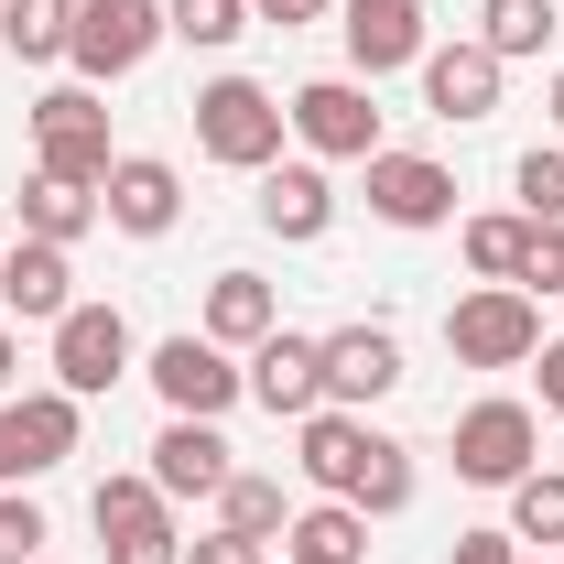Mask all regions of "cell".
I'll list each match as a JSON object with an SVG mask.
<instances>
[{"label":"cell","instance_id":"obj_30","mask_svg":"<svg viewBox=\"0 0 564 564\" xmlns=\"http://www.w3.org/2000/svg\"><path fill=\"white\" fill-rule=\"evenodd\" d=\"M510 185H521V217L532 228H564V152H521Z\"/></svg>","mask_w":564,"mask_h":564},{"label":"cell","instance_id":"obj_5","mask_svg":"<svg viewBox=\"0 0 564 564\" xmlns=\"http://www.w3.org/2000/svg\"><path fill=\"white\" fill-rule=\"evenodd\" d=\"M87 521H98L109 564H185V532H174V499L152 489V478H98Z\"/></svg>","mask_w":564,"mask_h":564},{"label":"cell","instance_id":"obj_24","mask_svg":"<svg viewBox=\"0 0 564 564\" xmlns=\"http://www.w3.org/2000/svg\"><path fill=\"white\" fill-rule=\"evenodd\" d=\"M87 228H98V196H87V185H55V174L22 185V239H55V250H66Z\"/></svg>","mask_w":564,"mask_h":564},{"label":"cell","instance_id":"obj_25","mask_svg":"<svg viewBox=\"0 0 564 564\" xmlns=\"http://www.w3.org/2000/svg\"><path fill=\"white\" fill-rule=\"evenodd\" d=\"M11 413H22V445H33V478L76 456V391H22Z\"/></svg>","mask_w":564,"mask_h":564},{"label":"cell","instance_id":"obj_18","mask_svg":"<svg viewBox=\"0 0 564 564\" xmlns=\"http://www.w3.org/2000/svg\"><path fill=\"white\" fill-rule=\"evenodd\" d=\"M0 304H11V315H33V326H55V315L76 304L66 250H55V239H11V250H0Z\"/></svg>","mask_w":564,"mask_h":564},{"label":"cell","instance_id":"obj_14","mask_svg":"<svg viewBox=\"0 0 564 564\" xmlns=\"http://www.w3.org/2000/svg\"><path fill=\"white\" fill-rule=\"evenodd\" d=\"M98 217H109V228H131V239H163V228L185 217V185H174V163H152V152H120V163H109V185H98Z\"/></svg>","mask_w":564,"mask_h":564},{"label":"cell","instance_id":"obj_23","mask_svg":"<svg viewBox=\"0 0 564 564\" xmlns=\"http://www.w3.org/2000/svg\"><path fill=\"white\" fill-rule=\"evenodd\" d=\"M532 217H467V272L478 282H532Z\"/></svg>","mask_w":564,"mask_h":564},{"label":"cell","instance_id":"obj_27","mask_svg":"<svg viewBox=\"0 0 564 564\" xmlns=\"http://www.w3.org/2000/svg\"><path fill=\"white\" fill-rule=\"evenodd\" d=\"M163 33H174V44H196V55H217V44H239V33H250V0H163Z\"/></svg>","mask_w":564,"mask_h":564},{"label":"cell","instance_id":"obj_40","mask_svg":"<svg viewBox=\"0 0 564 564\" xmlns=\"http://www.w3.org/2000/svg\"><path fill=\"white\" fill-rule=\"evenodd\" d=\"M33 564H44V554H33Z\"/></svg>","mask_w":564,"mask_h":564},{"label":"cell","instance_id":"obj_29","mask_svg":"<svg viewBox=\"0 0 564 564\" xmlns=\"http://www.w3.org/2000/svg\"><path fill=\"white\" fill-rule=\"evenodd\" d=\"M510 543H564V478L554 467H532L510 489Z\"/></svg>","mask_w":564,"mask_h":564},{"label":"cell","instance_id":"obj_10","mask_svg":"<svg viewBox=\"0 0 564 564\" xmlns=\"http://www.w3.org/2000/svg\"><path fill=\"white\" fill-rule=\"evenodd\" d=\"M250 402L272 423H304V413H326V337H293V326H272L261 348H250Z\"/></svg>","mask_w":564,"mask_h":564},{"label":"cell","instance_id":"obj_17","mask_svg":"<svg viewBox=\"0 0 564 564\" xmlns=\"http://www.w3.org/2000/svg\"><path fill=\"white\" fill-rule=\"evenodd\" d=\"M391 380H402V337H391V326H337V337H326V402H337V413L380 402Z\"/></svg>","mask_w":564,"mask_h":564},{"label":"cell","instance_id":"obj_8","mask_svg":"<svg viewBox=\"0 0 564 564\" xmlns=\"http://www.w3.org/2000/svg\"><path fill=\"white\" fill-rule=\"evenodd\" d=\"M109 380H131V315L120 304H66L55 315V391L98 402Z\"/></svg>","mask_w":564,"mask_h":564},{"label":"cell","instance_id":"obj_28","mask_svg":"<svg viewBox=\"0 0 564 564\" xmlns=\"http://www.w3.org/2000/svg\"><path fill=\"white\" fill-rule=\"evenodd\" d=\"M217 521H228V532H261V543H272V532L293 521V510H282V489H272V478L228 467V489H217Z\"/></svg>","mask_w":564,"mask_h":564},{"label":"cell","instance_id":"obj_19","mask_svg":"<svg viewBox=\"0 0 564 564\" xmlns=\"http://www.w3.org/2000/svg\"><path fill=\"white\" fill-rule=\"evenodd\" d=\"M261 228L272 239H326L337 228V185L315 163H261Z\"/></svg>","mask_w":564,"mask_h":564},{"label":"cell","instance_id":"obj_13","mask_svg":"<svg viewBox=\"0 0 564 564\" xmlns=\"http://www.w3.org/2000/svg\"><path fill=\"white\" fill-rule=\"evenodd\" d=\"M163 499H217L228 489V434L217 423H196V413H174L163 434H152V467H141Z\"/></svg>","mask_w":564,"mask_h":564},{"label":"cell","instance_id":"obj_33","mask_svg":"<svg viewBox=\"0 0 564 564\" xmlns=\"http://www.w3.org/2000/svg\"><path fill=\"white\" fill-rule=\"evenodd\" d=\"M22 478H33V445H22V413L0 402V489H22Z\"/></svg>","mask_w":564,"mask_h":564},{"label":"cell","instance_id":"obj_11","mask_svg":"<svg viewBox=\"0 0 564 564\" xmlns=\"http://www.w3.org/2000/svg\"><path fill=\"white\" fill-rule=\"evenodd\" d=\"M293 131H304V152H326V163H369L380 152V109H369L358 76H315V87H293Z\"/></svg>","mask_w":564,"mask_h":564},{"label":"cell","instance_id":"obj_4","mask_svg":"<svg viewBox=\"0 0 564 564\" xmlns=\"http://www.w3.org/2000/svg\"><path fill=\"white\" fill-rule=\"evenodd\" d=\"M445 348H456V369H521V358L543 348V315H532L521 282H489V293H467L445 315Z\"/></svg>","mask_w":564,"mask_h":564},{"label":"cell","instance_id":"obj_3","mask_svg":"<svg viewBox=\"0 0 564 564\" xmlns=\"http://www.w3.org/2000/svg\"><path fill=\"white\" fill-rule=\"evenodd\" d=\"M109 109H98V87H55V98H33V174H55V185H109Z\"/></svg>","mask_w":564,"mask_h":564},{"label":"cell","instance_id":"obj_9","mask_svg":"<svg viewBox=\"0 0 564 564\" xmlns=\"http://www.w3.org/2000/svg\"><path fill=\"white\" fill-rule=\"evenodd\" d=\"M141 380L163 391V413H196V423H217V413H228V402H239V391H250V380L228 369V348H217L207 326H196V337H163Z\"/></svg>","mask_w":564,"mask_h":564},{"label":"cell","instance_id":"obj_16","mask_svg":"<svg viewBox=\"0 0 564 564\" xmlns=\"http://www.w3.org/2000/svg\"><path fill=\"white\" fill-rule=\"evenodd\" d=\"M423 109H434V120H489L499 109V55L478 44V33L423 55Z\"/></svg>","mask_w":564,"mask_h":564},{"label":"cell","instance_id":"obj_39","mask_svg":"<svg viewBox=\"0 0 564 564\" xmlns=\"http://www.w3.org/2000/svg\"><path fill=\"white\" fill-rule=\"evenodd\" d=\"M554 120H564V66H554Z\"/></svg>","mask_w":564,"mask_h":564},{"label":"cell","instance_id":"obj_34","mask_svg":"<svg viewBox=\"0 0 564 564\" xmlns=\"http://www.w3.org/2000/svg\"><path fill=\"white\" fill-rule=\"evenodd\" d=\"M532 380H543V413L564 423V337H543V348H532Z\"/></svg>","mask_w":564,"mask_h":564},{"label":"cell","instance_id":"obj_20","mask_svg":"<svg viewBox=\"0 0 564 564\" xmlns=\"http://www.w3.org/2000/svg\"><path fill=\"white\" fill-rule=\"evenodd\" d=\"M272 326H282V304H272L261 272H217L207 282V337H217V348H261Z\"/></svg>","mask_w":564,"mask_h":564},{"label":"cell","instance_id":"obj_26","mask_svg":"<svg viewBox=\"0 0 564 564\" xmlns=\"http://www.w3.org/2000/svg\"><path fill=\"white\" fill-rule=\"evenodd\" d=\"M478 44H489L499 66H510V55H543V44H554V0H489V11H478Z\"/></svg>","mask_w":564,"mask_h":564},{"label":"cell","instance_id":"obj_15","mask_svg":"<svg viewBox=\"0 0 564 564\" xmlns=\"http://www.w3.org/2000/svg\"><path fill=\"white\" fill-rule=\"evenodd\" d=\"M337 33H348L358 76H391V66H423V55H434V44H423V0H348Z\"/></svg>","mask_w":564,"mask_h":564},{"label":"cell","instance_id":"obj_1","mask_svg":"<svg viewBox=\"0 0 564 564\" xmlns=\"http://www.w3.org/2000/svg\"><path fill=\"white\" fill-rule=\"evenodd\" d=\"M304 478L326 499H348V510H369V521H391L402 499H413V445H391V434H369L358 413H304V456H293Z\"/></svg>","mask_w":564,"mask_h":564},{"label":"cell","instance_id":"obj_36","mask_svg":"<svg viewBox=\"0 0 564 564\" xmlns=\"http://www.w3.org/2000/svg\"><path fill=\"white\" fill-rule=\"evenodd\" d=\"M532 282H543V293H564V228H543V239H532Z\"/></svg>","mask_w":564,"mask_h":564},{"label":"cell","instance_id":"obj_7","mask_svg":"<svg viewBox=\"0 0 564 564\" xmlns=\"http://www.w3.org/2000/svg\"><path fill=\"white\" fill-rule=\"evenodd\" d=\"M152 44H163V0H76L66 66L87 76V87H109V76H131Z\"/></svg>","mask_w":564,"mask_h":564},{"label":"cell","instance_id":"obj_21","mask_svg":"<svg viewBox=\"0 0 564 564\" xmlns=\"http://www.w3.org/2000/svg\"><path fill=\"white\" fill-rule=\"evenodd\" d=\"M369 554V510L348 499H315L304 521H282V564H358Z\"/></svg>","mask_w":564,"mask_h":564},{"label":"cell","instance_id":"obj_35","mask_svg":"<svg viewBox=\"0 0 564 564\" xmlns=\"http://www.w3.org/2000/svg\"><path fill=\"white\" fill-rule=\"evenodd\" d=\"M456 564H521L510 532H456Z\"/></svg>","mask_w":564,"mask_h":564},{"label":"cell","instance_id":"obj_32","mask_svg":"<svg viewBox=\"0 0 564 564\" xmlns=\"http://www.w3.org/2000/svg\"><path fill=\"white\" fill-rule=\"evenodd\" d=\"M185 564H272V543H261V532H228V521H217L207 543H185Z\"/></svg>","mask_w":564,"mask_h":564},{"label":"cell","instance_id":"obj_37","mask_svg":"<svg viewBox=\"0 0 564 564\" xmlns=\"http://www.w3.org/2000/svg\"><path fill=\"white\" fill-rule=\"evenodd\" d=\"M261 22H315V11H348V0H250Z\"/></svg>","mask_w":564,"mask_h":564},{"label":"cell","instance_id":"obj_2","mask_svg":"<svg viewBox=\"0 0 564 564\" xmlns=\"http://www.w3.org/2000/svg\"><path fill=\"white\" fill-rule=\"evenodd\" d=\"M282 131H293V109H282L272 87H250V76H217V87H196V152H207V163H228V174H261V163H282Z\"/></svg>","mask_w":564,"mask_h":564},{"label":"cell","instance_id":"obj_31","mask_svg":"<svg viewBox=\"0 0 564 564\" xmlns=\"http://www.w3.org/2000/svg\"><path fill=\"white\" fill-rule=\"evenodd\" d=\"M33 554H44V510L22 489H0V564H33Z\"/></svg>","mask_w":564,"mask_h":564},{"label":"cell","instance_id":"obj_12","mask_svg":"<svg viewBox=\"0 0 564 564\" xmlns=\"http://www.w3.org/2000/svg\"><path fill=\"white\" fill-rule=\"evenodd\" d=\"M369 217L391 228H445L456 217V174L434 152H369Z\"/></svg>","mask_w":564,"mask_h":564},{"label":"cell","instance_id":"obj_6","mask_svg":"<svg viewBox=\"0 0 564 564\" xmlns=\"http://www.w3.org/2000/svg\"><path fill=\"white\" fill-rule=\"evenodd\" d=\"M532 445H543L532 402H467L456 413V478L467 489H521L532 478Z\"/></svg>","mask_w":564,"mask_h":564},{"label":"cell","instance_id":"obj_22","mask_svg":"<svg viewBox=\"0 0 564 564\" xmlns=\"http://www.w3.org/2000/svg\"><path fill=\"white\" fill-rule=\"evenodd\" d=\"M0 44H11L22 66H55L76 44V0H0Z\"/></svg>","mask_w":564,"mask_h":564},{"label":"cell","instance_id":"obj_38","mask_svg":"<svg viewBox=\"0 0 564 564\" xmlns=\"http://www.w3.org/2000/svg\"><path fill=\"white\" fill-rule=\"evenodd\" d=\"M11 369H22V348H11V337H0V391H11Z\"/></svg>","mask_w":564,"mask_h":564}]
</instances>
